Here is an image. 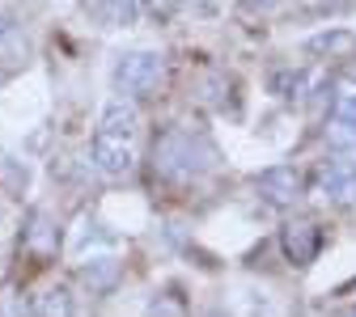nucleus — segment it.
<instances>
[{
  "label": "nucleus",
  "instance_id": "nucleus-1",
  "mask_svg": "<svg viewBox=\"0 0 356 317\" xmlns=\"http://www.w3.org/2000/svg\"><path fill=\"white\" fill-rule=\"evenodd\" d=\"M136 135H140L136 102H127V98L115 94L102 106V119H98V131H94V165L106 178L131 173V165H136Z\"/></svg>",
  "mask_w": 356,
  "mask_h": 317
},
{
  "label": "nucleus",
  "instance_id": "nucleus-11",
  "mask_svg": "<svg viewBox=\"0 0 356 317\" xmlns=\"http://www.w3.org/2000/svg\"><path fill=\"white\" fill-rule=\"evenodd\" d=\"M26 246H30V250H38V254H51V250H56V237L47 233V224H42V216H34V229L26 233Z\"/></svg>",
  "mask_w": 356,
  "mask_h": 317
},
{
  "label": "nucleus",
  "instance_id": "nucleus-6",
  "mask_svg": "<svg viewBox=\"0 0 356 317\" xmlns=\"http://www.w3.org/2000/svg\"><path fill=\"white\" fill-rule=\"evenodd\" d=\"M280 246H284V254L297 266H309V262L318 258V250H323V229H318V224H309V220H293V224H284Z\"/></svg>",
  "mask_w": 356,
  "mask_h": 317
},
{
  "label": "nucleus",
  "instance_id": "nucleus-3",
  "mask_svg": "<svg viewBox=\"0 0 356 317\" xmlns=\"http://www.w3.org/2000/svg\"><path fill=\"white\" fill-rule=\"evenodd\" d=\"M327 140H331L335 148H356V80H339V85H335Z\"/></svg>",
  "mask_w": 356,
  "mask_h": 317
},
{
  "label": "nucleus",
  "instance_id": "nucleus-10",
  "mask_svg": "<svg viewBox=\"0 0 356 317\" xmlns=\"http://www.w3.org/2000/svg\"><path fill=\"white\" fill-rule=\"evenodd\" d=\"M305 80H309V72H301V68H297V72H276V76H272V94L284 98V102H289V98H301Z\"/></svg>",
  "mask_w": 356,
  "mask_h": 317
},
{
  "label": "nucleus",
  "instance_id": "nucleus-9",
  "mask_svg": "<svg viewBox=\"0 0 356 317\" xmlns=\"http://www.w3.org/2000/svg\"><path fill=\"white\" fill-rule=\"evenodd\" d=\"M102 17L106 26H131L140 17V0H102Z\"/></svg>",
  "mask_w": 356,
  "mask_h": 317
},
{
  "label": "nucleus",
  "instance_id": "nucleus-5",
  "mask_svg": "<svg viewBox=\"0 0 356 317\" xmlns=\"http://www.w3.org/2000/svg\"><path fill=\"white\" fill-rule=\"evenodd\" d=\"M318 195L331 203H352L356 199V161L348 157H331L318 169Z\"/></svg>",
  "mask_w": 356,
  "mask_h": 317
},
{
  "label": "nucleus",
  "instance_id": "nucleus-13",
  "mask_svg": "<svg viewBox=\"0 0 356 317\" xmlns=\"http://www.w3.org/2000/svg\"><path fill=\"white\" fill-rule=\"evenodd\" d=\"M9 34V13H0V38Z\"/></svg>",
  "mask_w": 356,
  "mask_h": 317
},
{
  "label": "nucleus",
  "instance_id": "nucleus-8",
  "mask_svg": "<svg viewBox=\"0 0 356 317\" xmlns=\"http://www.w3.org/2000/svg\"><path fill=\"white\" fill-rule=\"evenodd\" d=\"M85 280H89V288L106 292V288L119 280V262H115V258H89V262H85Z\"/></svg>",
  "mask_w": 356,
  "mask_h": 317
},
{
  "label": "nucleus",
  "instance_id": "nucleus-4",
  "mask_svg": "<svg viewBox=\"0 0 356 317\" xmlns=\"http://www.w3.org/2000/svg\"><path fill=\"white\" fill-rule=\"evenodd\" d=\"M259 195L272 203V207H293L301 199V173L293 165H272V169H263L259 173Z\"/></svg>",
  "mask_w": 356,
  "mask_h": 317
},
{
  "label": "nucleus",
  "instance_id": "nucleus-12",
  "mask_svg": "<svg viewBox=\"0 0 356 317\" xmlns=\"http://www.w3.org/2000/svg\"><path fill=\"white\" fill-rule=\"evenodd\" d=\"M0 317H30V313H26V305H22V300H13V296H9V300H0Z\"/></svg>",
  "mask_w": 356,
  "mask_h": 317
},
{
  "label": "nucleus",
  "instance_id": "nucleus-14",
  "mask_svg": "<svg viewBox=\"0 0 356 317\" xmlns=\"http://www.w3.org/2000/svg\"><path fill=\"white\" fill-rule=\"evenodd\" d=\"M250 5H259V9H267V5H272V0H250Z\"/></svg>",
  "mask_w": 356,
  "mask_h": 317
},
{
  "label": "nucleus",
  "instance_id": "nucleus-2",
  "mask_svg": "<svg viewBox=\"0 0 356 317\" xmlns=\"http://www.w3.org/2000/svg\"><path fill=\"white\" fill-rule=\"evenodd\" d=\"M119 98L136 102V98H149L157 94V85L165 80V60L157 51H127L115 60V72H111Z\"/></svg>",
  "mask_w": 356,
  "mask_h": 317
},
{
  "label": "nucleus",
  "instance_id": "nucleus-7",
  "mask_svg": "<svg viewBox=\"0 0 356 317\" xmlns=\"http://www.w3.org/2000/svg\"><path fill=\"white\" fill-rule=\"evenodd\" d=\"M34 317H76V296L68 288H47L34 300Z\"/></svg>",
  "mask_w": 356,
  "mask_h": 317
},
{
  "label": "nucleus",
  "instance_id": "nucleus-15",
  "mask_svg": "<svg viewBox=\"0 0 356 317\" xmlns=\"http://www.w3.org/2000/svg\"><path fill=\"white\" fill-rule=\"evenodd\" d=\"M352 317H356V313H352Z\"/></svg>",
  "mask_w": 356,
  "mask_h": 317
}]
</instances>
